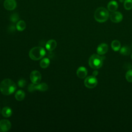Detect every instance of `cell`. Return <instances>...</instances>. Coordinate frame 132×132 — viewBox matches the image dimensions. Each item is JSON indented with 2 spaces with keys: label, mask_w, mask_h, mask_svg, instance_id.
I'll return each mask as SVG.
<instances>
[{
  "label": "cell",
  "mask_w": 132,
  "mask_h": 132,
  "mask_svg": "<svg viewBox=\"0 0 132 132\" xmlns=\"http://www.w3.org/2000/svg\"><path fill=\"white\" fill-rule=\"evenodd\" d=\"M111 46L112 50L114 51L117 52V51H118L119 50H120L121 43L118 40H114L111 42Z\"/></svg>",
  "instance_id": "obj_19"
},
{
  "label": "cell",
  "mask_w": 132,
  "mask_h": 132,
  "mask_svg": "<svg viewBox=\"0 0 132 132\" xmlns=\"http://www.w3.org/2000/svg\"><path fill=\"white\" fill-rule=\"evenodd\" d=\"M105 57L97 54L92 55L89 59V64L93 69H98L102 67Z\"/></svg>",
  "instance_id": "obj_3"
},
{
  "label": "cell",
  "mask_w": 132,
  "mask_h": 132,
  "mask_svg": "<svg viewBox=\"0 0 132 132\" xmlns=\"http://www.w3.org/2000/svg\"><path fill=\"white\" fill-rule=\"evenodd\" d=\"M118 8V4L115 1H110L107 4V9L110 12L116 11Z\"/></svg>",
  "instance_id": "obj_14"
},
{
  "label": "cell",
  "mask_w": 132,
  "mask_h": 132,
  "mask_svg": "<svg viewBox=\"0 0 132 132\" xmlns=\"http://www.w3.org/2000/svg\"><path fill=\"white\" fill-rule=\"evenodd\" d=\"M50 63V61L47 58H44L40 62V65L42 68L45 69L48 67Z\"/></svg>",
  "instance_id": "obj_20"
},
{
  "label": "cell",
  "mask_w": 132,
  "mask_h": 132,
  "mask_svg": "<svg viewBox=\"0 0 132 132\" xmlns=\"http://www.w3.org/2000/svg\"><path fill=\"white\" fill-rule=\"evenodd\" d=\"M10 20L13 22H16L18 19H19V15L18 14L16 13H14L13 14H12L11 15H10Z\"/></svg>",
  "instance_id": "obj_23"
},
{
  "label": "cell",
  "mask_w": 132,
  "mask_h": 132,
  "mask_svg": "<svg viewBox=\"0 0 132 132\" xmlns=\"http://www.w3.org/2000/svg\"><path fill=\"white\" fill-rule=\"evenodd\" d=\"M25 96V92L22 90H19L17 91L15 93V98L18 101H23L24 99Z\"/></svg>",
  "instance_id": "obj_16"
},
{
  "label": "cell",
  "mask_w": 132,
  "mask_h": 132,
  "mask_svg": "<svg viewBox=\"0 0 132 132\" xmlns=\"http://www.w3.org/2000/svg\"><path fill=\"white\" fill-rule=\"evenodd\" d=\"M123 5L126 10H131L132 9V0H124Z\"/></svg>",
  "instance_id": "obj_21"
},
{
  "label": "cell",
  "mask_w": 132,
  "mask_h": 132,
  "mask_svg": "<svg viewBox=\"0 0 132 132\" xmlns=\"http://www.w3.org/2000/svg\"><path fill=\"white\" fill-rule=\"evenodd\" d=\"M109 16L108 10L104 7H100L97 8L94 13L95 20L99 23L106 22Z\"/></svg>",
  "instance_id": "obj_2"
},
{
  "label": "cell",
  "mask_w": 132,
  "mask_h": 132,
  "mask_svg": "<svg viewBox=\"0 0 132 132\" xmlns=\"http://www.w3.org/2000/svg\"><path fill=\"white\" fill-rule=\"evenodd\" d=\"M0 112H1V109H0Z\"/></svg>",
  "instance_id": "obj_28"
},
{
  "label": "cell",
  "mask_w": 132,
  "mask_h": 132,
  "mask_svg": "<svg viewBox=\"0 0 132 132\" xmlns=\"http://www.w3.org/2000/svg\"><path fill=\"white\" fill-rule=\"evenodd\" d=\"M4 6L7 10H13L16 7V2L15 0H5Z\"/></svg>",
  "instance_id": "obj_10"
},
{
  "label": "cell",
  "mask_w": 132,
  "mask_h": 132,
  "mask_svg": "<svg viewBox=\"0 0 132 132\" xmlns=\"http://www.w3.org/2000/svg\"><path fill=\"white\" fill-rule=\"evenodd\" d=\"M97 84V80L94 76H89L87 77L84 80L85 86L88 88L92 89L96 87Z\"/></svg>",
  "instance_id": "obj_6"
},
{
  "label": "cell",
  "mask_w": 132,
  "mask_h": 132,
  "mask_svg": "<svg viewBox=\"0 0 132 132\" xmlns=\"http://www.w3.org/2000/svg\"><path fill=\"white\" fill-rule=\"evenodd\" d=\"M48 89V86L44 82L39 83L38 84H31L28 86V89L29 92H33L35 90H39L40 91H45Z\"/></svg>",
  "instance_id": "obj_5"
},
{
  "label": "cell",
  "mask_w": 132,
  "mask_h": 132,
  "mask_svg": "<svg viewBox=\"0 0 132 132\" xmlns=\"http://www.w3.org/2000/svg\"><path fill=\"white\" fill-rule=\"evenodd\" d=\"M131 59H132V54H131Z\"/></svg>",
  "instance_id": "obj_27"
},
{
  "label": "cell",
  "mask_w": 132,
  "mask_h": 132,
  "mask_svg": "<svg viewBox=\"0 0 132 132\" xmlns=\"http://www.w3.org/2000/svg\"><path fill=\"white\" fill-rule=\"evenodd\" d=\"M110 19L112 22L118 23L122 21L123 19V15L120 12L116 11L112 12L110 14Z\"/></svg>",
  "instance_id": "obj_8"
},
{
  "label": "cell",
  "mask_w": 132,
  "mask_h": 132,
  "mask_svg": "<svg viewBox=\"0 0 132 132\" xmlns=\"http://www.w3.org/2000/svg\"><path fill=\"white\" fill-rule=\"evenodd\" d=\"M88 73L87 70L86 68L84 67H80L78 68L76 71L77 76L79 78H84L86 77Z\"/></svg>",
  "instance_id": "obj_11"
},
{
  "label": "cell",
  "mask_w": 132,
  "mask_h": 132,
  "mask_svg": "<svg viewBox=\"0 0 132 132\" xmlns=\"http://www.w3.org/2000/svg\"><path fill=\"white\" fill-rule=\"evenodd\" d=\"M11 126L10 122L6 119H3L0 121V132H5L8 131Z\"/></svg>",
  "instance_id": "obj_9"
},
{
  "label": "cell",
  "mask_w": 132,
  "mask_h": 132,
  "mask_svg": "<svg viewBox=\"0 0 132 132\" xmlns=\"http://www.w3.org/2000/svg\"><path fill=\"white\" fill-rule=\"evenodd\" d=\"M125 77L127 81L129 82H132V70L131 69H129L128 71H127L125 75Z\"/></svg>",
  "instance_id": "obj_22"
},
{
  "label": "cell",
  "mask_w": 132,
  "mask_h": 132,
  "mask_svg": "<svg viewBox=\"0 0 132 132\" xmlns=\"http://www.w3.org/2000/svg\"><path fill=\"white\" fill-rule=\"evenodd\" d=\"M131 50L130 48L128 46H123L120 50V53L124 56H127L130 54Z\"/></svg>",
  "instance_id": "obj_18"
},
{
  "label": "cell",
  "mask_w": 132,
  "mask_h": 132,
  "mask_svg": "<svg viewBox=\"0 0 132 132\" xmlns=\"http://www.w3.org/2000/svg\"><path fill=\"white\" fill-rule=\"evenodd\" d=\"M46 52L44 48L41 46H36L32 48L29 52V57L34 60H38L42 58L45 55Z\"/></svg>",
  "instance_id": "obj_4"
},
{
  "label": "cell",
  "mask_w": 132,
  "mask_h": 132,
  "mask_svg": "<svg viewBox=\"0 0 132 132\" xmlns=\"http://www.w3.org/2000/svg\"><path fill=\"white\" fill-rule=\"evenodd\" d=\"M30 79L32 83L38 84L41 80V74L37 70L32 71L30 74Z\"/></svg>",
  "instance_id": "obj_7"
},
{
  "label": "cell",
  "mask_w": 132,
  "mask_h": 132,
  "mask_svg": "<svg viewBox=\"0 0 132 132\" xmlns=\"http://www.w3.org/2000/svg\"><path fill=\"white\" fill-rule=\"evenodd\" d=\"M16 89V84L9 78L4 79L0 84V91L4 95H8L12 94Z\"/></svg>",
  "instance_id": "obj_1"
},
{
  "label": "cell",
  "mask_w": 132,
  "mask_h": 132,
  "mask_svg": "<svg viewBox=\"0 0 132 132\" xmlns=\"http://www.w3.org/2000/svg\"><path fill=\"white\" fill-rule=\"evenodd\" d=\"M57 46V42L54 39L49 40L46 43V48L50 51H53Z\"/></svg>",
  "instance_id": "obj_13"
},
{
  "label": "cell",
  "mask_w": 132,
  "mask_h": 132,
  "mask_svg": "<svg viewBox=\"0 0 132 132\" xmlns=\"http://www.w3.org/2000/svg\"><path fill=\"white\" fill-rule=\"evenodd\" d=\"M18 85L20 87H24L26 85V81L24 79H20L18 82Z\"/></svg>",
  "instance_id": "obj_24"
},
{
  "label": "cell",
  "mask_w": 132,
  "mask_h": 132,
  "mask_svg": "<svg viewBox=\"0 0 132 132\" xmlns=\"http://www.w3.org/2000/svg\"><path fill=\"white\" fill-rule=\"evenodd\" d=\"M12 110L8 106L4 107L1 111L2 114L4 117L5 118H8L10 117L12 114Z\"/></svg>",
  "instance_id": "obj_15"
},
{
  "label": "cell",
  "mask_w": 132,
  "mask_h": 132,
  "mask_svg": "<svg viewBox=\"0 0 132 132\" xmlns=\"http://www.w3.org/2000/svg\"><path fill=\"white\" fill-rule=\"evenodd\" d=\"M108 45L105 43H102L100 44L96 50L97 53L100 55H103L108 51Z\"/></svg>",
  "instance_id": "obj_12"
},
{
  "label": "cell",
  "mask_w": 132,
  "mask_h": 132,
  "mask_svg": "<svg viewBox=\"0 0 132 132\" xmlns=\"http://www.w3.org/2000/svg\"><path fill=\"white\" fill-rule=\"evenodd\" d=\"M98 73V72L97 70H94V71L93 72V73H92V74H93L92 75L95 77L97 75Z\"/></svg>",
  "instance_id": "obj_25"
},
{
  "label": "cell",
  "mask_w": 132,
  "mask_h": 132,
  "mask_svg": "<svg viewBox=\"0 0 132 132\" xmlns=\"http://www.w3.org/2000/svg\"><path fill=\"white\" fill-rule=\"evenodd\" d=\"M119 1L121 2H123L124 1V0H119Z\"/></svg>",
  "instance_id": "obj_26"
},
{
  "label": "cell",
  "mask_w": 132,
  "mask_h": 132,
  "mask_svg": "<svg viewBox=\"0 0 132 132\" xmlns=\"http://www.w3.org/2000/svg\"><path fill=\"white\" fill-rule=\"evenodd\" d=\"M26 27V25L25 22L23 20L19 21L16 25V28L18 30L20 31H23Z\"/></svg>",
  "instance_id": "obj_17"
}]
</instances>
